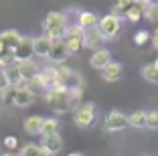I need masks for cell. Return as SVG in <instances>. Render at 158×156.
Returning a JSON list of instances; mask_svg holds the SVG:
<instances>
[{
    "label": "cell",
    "mask_w": 158,
    "mask_h": 156,
    "mask_svg": "<svg viewBox=\"0 0 158 156\" xmlns=\"http://www.w3.org/2000/svg\"><path fill=\"white\" fill-rule=\"evenodd\" d=\"M67 19L63 12H49L43 20V35L49 37L51 41H61L67 32Z\"/></svg>",
    "instance_id": "1"
},
{
    "label": "cell",
    "mask_w": 158,
    "mask_h": 156,
    "mask_svg": "<svg viewBox=\"0 0 158 156\" xmlns=\"http://www.w3.org/2000/svg\"><path fill=\"white\" fill-rule=\"evenodd\" d=\"M69 89L63 87V85H55V87H51L49 91H47L45 99L47 103H49V108H51L55 114H65V112L71 110L69 106Z\"/></svg>",
    "instance_id": "2"
},
{
    "label": "cell",
    "mask_w": 158,
    "mask_h": 156,
    "mask_svg": "<svg viewBox=\"0 0 158 156\" xmlns=\"http://www.w3.org/2000/svg\"><path fill=\"white\" fill-rule=\"evenodd\" d=\"M98 28L99 32L103 35V39L106 41H112V39H116L118 35L122 32V19L120 16H116V14H106V16H102L98 23Z\"/></svg>",
    "instance_id": "3"
},
{
    "label": "cell",
    "mask_w": 158,
    "mask_h": 156,
    "mask_svg": "<svg viewBox=\"0 0 158 156\" xmlns=\"http://www.w3.org/2000/svg\"><path fill=\"white\" fill-rule=\"evenodd\" d=\"M83 39H85V31L79 27V24H73V27L67 28V32H65V37H63V41H65V45H67L69 55L77 53V51L83 47Z\"/></svg>",
    "instance_id": "4"
},
{
    "label": "cell",
    "mask_w": 158,
    "mask_h": 156,
    "mask_svg": "<svg viewBox=\"0 0 158 156\" xmlns=\"http://www.w3.org/2000/svg\"><path fill=\"white\" fill-rule=\"evenodd\" d=\"M73 120H75V126H79V128H89L93 124V120H95V106L93 103L77 106L73 112Z\"/></svg>",
    "instance_id": "5"
},
{
    "label": "cell",
    "mask_w": 158,
    "mask_h": 156,
    "mask_svg": "<svg viewBox=\"0 0 158 156\" xmlns=\"http://www.w3.org/2000/svg\"><path fill=\"white\" fill-rule=\"evenodd\" d=\"M57 71H59V85H63L67 89H81V85H79L81 77L71 67H59Z\"/></svg>",
    "instance_id": "6"
},
{
    "label": "cell",
    "mask_w": 158,
    "mask_h": 156,
    "mask_svg": "<svg viewBox=\"0 0 158 156\" xmlns=\"http://www.w3.org/2000/svg\"><path fill=\"white\" fill-rule=\"evenodd\" d=\"M126 126H128V116H124L122 112L114 110L107 114L106 118V128L110 130V132H120V130H124Z\"/></svg>",
    "instance_id": "7"
},
{
    "label": "cell",
    "mask_w": 158,
    "mask_h": 156,
    "mask_svg": "<svg viewBox=\"0 0 158 156\" xmlns=\"http://www.w3.org/2000/svg\"><path fill=\"white\" fill-rule=\"evenodd\" d=\"M12 53H14V63L31 61V55H33V39H31V37H23L20 45L16 47Z\"/></svg>",
    "instance_id": "8"
},
{
    "label": "cell",
    "mask_w": 158,
    "mask_h": 156,
    "mask_svg": "<svg viewBox=\"0 0 158 156\" xmlns=\"http://www.w3.org/2000/svg\"><path fill=\"white\" fill-rule=\"evenodd\" d=\"M103 43H106V39H103V35L99 32L98 27L85 31L83 47H87V49H91V51H99V49H103Z\"/></svg>",
    "instance_id": "9"
},
{
    "label": "cell",
    "mask_w": 158,
    "mask_h": 156,
    "mask_svg": "<svg viewBox=\"0 0 158 156\" xmlns=\"http://www.w3.org/2000/svg\"><path fill=\"white\" fill-rule=\"evenodd\" d=\"M20 41H23V35H20L19 31H14V28H8V31L0 32V47H2V49L14 51L20 45Z\"/></svg>",
    "instance_id": "10"
},
{
    "label": "cell",
    "mask_w": 158,
    "mask_h": 156,
    "mask_svg": "<svg viewBox=\"0 0 158 156\" xmlns=\"http://www.w3.org/2000/svg\"><path fill=\"white\" fill-rule=\"evenodd\" d=\"M112 63V55H110V51L107 49H99V51H93L91 59H89V65H91L93 69H106L107 65Z\"/></svg>",
    "instance_id": "11"
},
{
    "label": "cell",
    "mask_w": 158,
    "mask_h": 156,
    "mask_svg": "<svg viewBox=\"0 0 158 156\" xmlns=\"http://www.w3.org/2000/svg\"><path fill=\"white\" fill-rule=\"evenodd\" d=\"M67 57H69V51H67L65 41H63V39H61V41H53L51 51H49V59L55 61V63H63Z\"/></svg>",
    "instance_id": "12"
},
{
    "label": "cell",
    "mask_w": 158,
    "mask_h": 156,
    "mask_svg": "<svg viewBox=\"0 0 158 156\" xmlns=\"http://www.w3.org/2000/svg\"><path fill=\"white\" fill-rule=\"evenodd\" d=\"M51 45H53V41L49 37H45V35L35 37L33 39V55H37V57H49Z\"/></svg>",
    "instance_id": "13"
},
{
    "label": "cell",
    "mask_w": 158,
    "mask_h": 156,
    "mask_svg": "<svg viewBox=\"0 0 158 156\" xmlns=\"http://www.w3.org/2000/svg\"><path fill=\"white\" fill-rule=\"evenodd\" d=\"M43 124H45V118L43 116H28L24 120V132L31 134V136H41V130H43Z\"/></svg>",
    "instance_id": "14"
},
{
    "label": "cell",
    "mask_w": 158,
    "mask_h": 156,
    "mask_svg": "<svg viewBox=\"0 0 158 156\" xmlns=\"http://www.w3.org/2000/svg\"><path fill=\"white\" fill-rule=\"evenodd\" d=\"M122 75H124V65L118 63V61H112L106 69H102V77L106 79V81H110V83L122 79Z\"/></svg>",
    "instance_id": "15"
},
{
    "label": "cell",
    "mask_w": 158,
    "mask_h": 156,
    "mask_svg": "<svg viewBox=\"0 0 158 156\" xmlns=\"http://www.w3.org/2000/svg\"><path fill=\"white\" fill-rule=\"evenodd\" d=\"M39 75H41V79L45 81V85L49 89L55 87V85H59V71H57V67H53V65L43 67L41 71H39Z\"/></svg>",
    "instance_id": "16"
},
{
    "label": "cell",
    "mask_w": 158,
    "mask_h": 156,
    "mask_svg": "<svg viewBox=\"0 0 158 156\" xmlns=\"http://www.w3.org/2000/svg\"><path fill=\"white\" fill-rule=\"evenodd\" d=\"M4 77H6V83H8L10 87H19L20 83L24 81L23 75H20V69H19V65H16V63L4 67Z\"/></svg>",
    "instance_id": "17"
},
{
    "label": "cell",
    "mask_w": 158,
    "mask_h": 156,
    "mask_svg": "<svg viewBox=\"0 0 158 156\" xmlns=\"http://www.w3.org/2000/svg\"><path fill=\"white\" fill-rule=\"evenodd\" d=\"M33 101H35V95L27 87L16 89V95H14V106L16 108H28V106H33Z\"/></svg>",
    "instance_id": "18"
},
{
    "label": "cell",
    "mask_w": 158,
    "mask_h": 156,
    "mask_svg": "<svg viewBox=\"0 0 158 156\" xmlns=\"http://www.w3.org/2000/svg\"><path fill=\"white\" fill-rule=\"evenodd\" d=\"M19 65V69H20V75H23V79L24 81H31L33 77H37L39 75V71L41 69L37 67V65L33 63V61H23V63H16Z\"/></svg>",
    "instance_id": "19"
},
{
    "label": "cell",
    "mask_w": 158,
    "mask_h": 156,
    "mask_svg": "<svg viewBox=\"0 0 158 156\" xmlns=\"http://www.w3.org/2000/svg\"><path fill=\"white\" fill-rule=\"evenodd\" d=\"M43 148L51 154H57V152L63 150V138L61 136H51V138H43Z\"/></svg>",
    "instance_id": "20"
},
{
    "label": "cell",
    "mask_w": 158,
    "mask_h": 156,
    "mask_svg": "<svg viewBox=\"0 0 158 156\" xmlns=\"http://www.w3.org/2000/svg\"><path fill=\"white\" fill-rule=\"evenodd\" d=\"M148 6H150V4H140V2H134V6L130 8V12H128V16H126V19L130 20V23H138V20L142 19V16L146 19Z\"/></svg>",
    "instance_id": "21"
},
{
    "label": "cell",
    "mask_w": 158,
    "mask_h": 156,
    "mask_svg": "<svg viewBox=\"0 0 158 156\" xmlns=\"http://www.w3.org/2000/svg\"><path fill=\"white\" fill-rule=\"evenodd\" d=\"M98 23H99V19L93 12H81V14H79V20H77V24L83 28V31L95 28V27H98Z\"/></svg>",
    "instance_id": "22"
},
{
    "label": "cell",
    "mask_w": 158,
    "mask_h": 156,
    "mask_svg": "<svg viewBox=\"0 0 158 156\" xmlns=\"http://www.w3.org/2000/svg\"><path fill=\"white\" fill-rule=\"evenodd\" d=\"M27 89L33 93V95H37V93L47 95V91H49V87L45 85V81L41 79V75H37V77H33L31 81H27Z\"/></svg>",
    "instance_id": "23"
},
{
    "label": "cell",
    "mask_w": 158,
    "mask_h": 156,
    "mask_svg": "<svg viewBox=\"0 0 158 156\" xmlns=\"http://www.w3.org/2000/svg\"><path fill=\"white\" fill-rule=\"evenodd\" d=\"M43 138H51V136H59V122L53 118H45V124H43L41 130Z\"/></svg>",
    "instance_id": "24"
},
{
    "label": "cell",
    "mask_w": 158,
    "mask_h": 156,
    "mask_svg": "<svg viewBox=\"0 0 158 156\" xmlns=\"http://www.w3.org/2000/svg\"><path fill=\"white\" fill-rule=\"evenodd\" d=\"M146 114L144 110H136L128 116V126H134V128H144L146 126Z\"/></svg>",
    "instance_id": "25"
},
{
    "label": "cell",
    "mask_w": 158,
    "mask_h": 156,
    "mask_svg": "<svg viewBox=\"0 0 158 156\" xmlns=\"http://www.w3.org/2000/svg\"><path fill=\"white\" fill-rule=\"evenodd\" d=\"M132 6H134V0H118L116 8H114V14H116V16H120V19H126Z\"/></svg>",
    "instance_id": "26"
},
{
    "label": "cell",
    "mask_w": 158,
    "mask_h": 156,
    "mask_svg": "<svg viewBox=\"0 0 158 156\" xmlns=\"http://www.w3.org/2000/svg\"><path fill=\"white\" fill-rule=\"evenodd\" d=\"M142 77H144L146 81H150V83H158V69H156V65L154 63L144 65V67H142Z\"/></svg>",
    "instance_id": "27"
},
{
    "label": "cell",
    "mask_w": 158,
    "mask_h": 156,
    "mask_svg": "<svg viewBox=\"0 0 158 156\" xmlns=\"http://www.w3.org/2000/svg\"><path fill=\"white\" fill-rule=\"evenodd\" d=\"M16 89L19 87H6V89H2L0 91V97H2V101L4 103H8V106H14V95H16Z\"/></svg>",
    "instance_id": "28"
},
{
    "label": "cell",
    "mask_w": 158,
    "mask_h": 156,
    "mask_svg": "<svg viewBox=\"0 0 158 156\" xmlns=\"http://www.w3.org/2000/svg\"><path fill=\"white\" fill-rule=\"evenodd\" d=\"M12 63H14V53L0 47V65H2V67H8V65H12Z\"/></svg>",
    "instance_id": "29"
},
{
    "label": "cell",
    "mask_w": 158,
    "mask_h": 156,
    "mask_svg": "<svg viewBox=\"0 0 158 156\" xmlns=\"http://www.w3.org/2000/svg\"><path fill=\"white\" fill-rule=\"evenodd\" d=\"M69 106H71V110H75V108L79 106V101H81V95H83V91L81 89H69Z\"/></svg>",
    "instance_id": "30"
},
{
    "label": "cell",
    "mask_w": 158,
    "mask_h": 156,
    "mask_svg": "<svg viewBox=\"0 0 158 156\" xmlns=\"http://www.w3.org/2000/svg\"><path fill=\"white\" fill-rule=\"evenodd\" d=\"M39 150H41V146H37V144H24L19 156H39Z\"/></svg>",
    "instance_id": "31"
},
{
    "label": "cell",
    "mask_w": 158,
    "mask_h": 156,
    "mask_svg": "<svg viewBox=\"0 0 158 156\" xmlns=\"http://www.w3.org/2000/svg\"><path fill=\"white\" fill-rule=\"evenodd\" d=\"M146 128H152V130H158V112L152 110L146 114Z\"/></svg>",
    "instance_id": "32"
},
{
    "label": "cell",
    "mask_w": 158,
    "mask_h": 156,
    "mask_svg": "<svg viewBox=\"0 0 158 156\" xmlns=\"http://www.w3.org/2000/svg\"><path fill=\"white\" fill-rule=\"evenodd\" d=\"M148 39H150V35H148L146 31H138V32L134 35V43H136L138 47H140V45H144V43L148 41Z\"/></svg>",
    "instance_id": "33"
},
{
    "label": "cell",
    "mask_w": 158,
    "mask_h": 156,
    "mask_svg": "<svg viewBox=\"0 0 158 156\" xmlns=\"http://www.w3.org/2000/svg\"><path fill=\"white\" fill-rule=\"evenodd\" d=\"M146 19H148V20H152V23H158V6H154V4H150V6H148Z\"/></svg>",
    "instance_id": "34"
},
{
    "label": "cell",
    "mask_w": 158,
    "mask_h": 156,
    "mask_svg": "<svg viewBox=\"0 0 158 156\" xmlns=\"http://www.w3.org/2000/svg\"><path fill=\"white\" fill-rule=\"evenodd\" d=\"M4 144H6L8 148H16V144H19V142H16V138H6Z\"/></svg>",
    "instance_id": "35"
},
{
    "label": "cell",
    "mask_w": 158,
    "mask_h": 156,
    "mask_svg": "<svg viewBox=\"0 0 158 156\" xmlns=\"http://www.w3.org/2000/svg\"><path fill=\"white\" fill-rule=\"evenodd\" d=\"M152 45H154V47L158 49V27H156V31L152 32Z\"/></svg>",
    "instance_id": "36"
},
{
    "label": "cell",
    "mask_w": 158,
    "mask_h": 156,
    "mask_svg": "<svg viewBox=\"0 0 158 156\" xmlns=\"http://www.w3.org/2000/svg\"><path fill=\"white\" fill-rule=\"evenodd\" d=\"M39 156H53V154H51V152H47L45 148L41 146V150H39Z\"/></svg>",
    "instance_id": "37"
},
{
    "label": "cell",
    "mask_w": 158,
    "mask_h": 156,
    "mask_svg": "<svg viewBox=\"0 0 158 156\" xmlns=\"http://www.w3.org/2000/svg\"><path fill=\"white\" fill-rule=\"evenodd\" d=\"M2 156H19V154H14V152H4Z\"/></svg>",
    "instance_id": "38"
},
{
    "label": "cell",
    "mask_w": 158,
    "mask_h": 156,
    "mask_svg": "<svg viewBox=\"0 0 158 156\" xmlns=\"http://www.w3.org/2000/svg\"><path fill=\"white\" fill-rule=\"evenodd\" d=\"M69 156H83V154H79V152H73V154H69Z\"/></svg>",
    "instance_id": "39"
},
{
    "label": "cell",
    "mask_w": 158,
    "mask_h": 156,
    "mask_svg": "<svg viewBox=\"0 0 158 156\" xmlns=\"http://www.w3.org/2000/svg\"><path fill=\"white\" fill-rule=\"evenodd\" d=\"M0 73H4V67H2V65H0Z\"/></svg>",
    "instance_id": "40"
},
{
    "label": "cell",
    "mask_w": 158,
    "mask_h": 156,
    "mask_svg": "<svg viewBox=\"0 0 158 156\" xmlns=\"http://www.w3.org/2000/svg\"><path fill=\"white\" fill-rule=\"evenodd\" d=\"M154 65H156V69H158V59H156V61H154Z\"/></svg>",
    "instance_id": "41"
}]
</instances>
